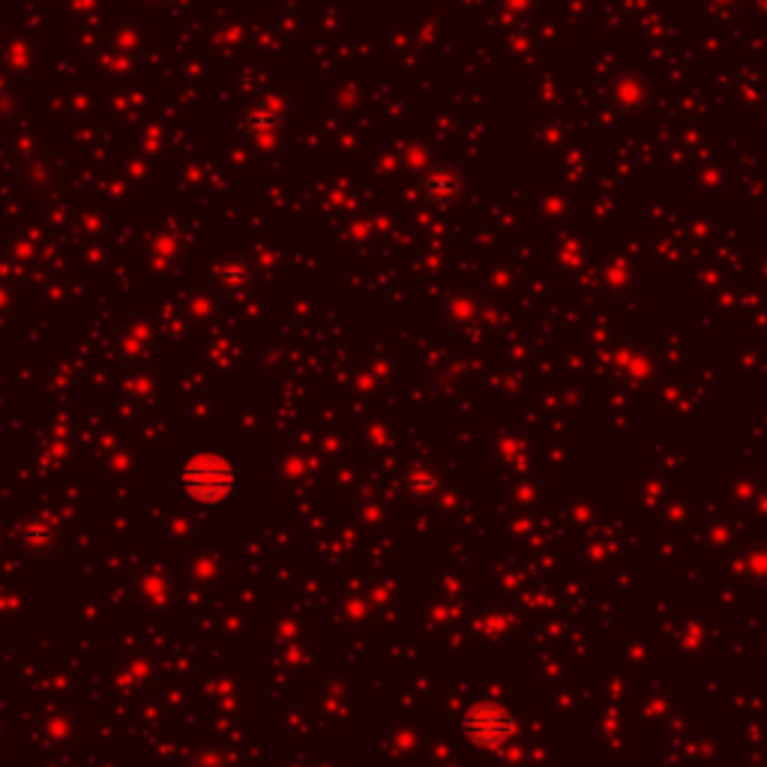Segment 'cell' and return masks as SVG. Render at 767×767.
<instances>
[{
	"label": "cell",
	"instance_id": "1",
	"mask_svg": "<svg viewBox=\"0 0 767 767\" xmlns=\"http://www.w3.org/2000/svg\"><path fill=\"white\" fill-rule=\"evenodd\" d=\"M519 723L516 717L504 708V705H495V702H477L465 720H462V732L465 738L480 747V750H498L504 747L513 735H516Z\"/></svg>",
	"mask_w": 767,
	"mask_h": 767
},
{
	"label": "cell",
	"instance_id": "2",
	"mask_svg": "<svg viewBox=\"0 0 767 767\" xmlns=\"http://www.w3.org/2000/svg\"><path fill=\"white\" fill-rule=\"evenodd\" d=\"M231 486H234V471L219 456H195L183 471V489L204 504L222 501L231 492Z\"/></svg>",
	"mask_w": 767,
	"mask_h": 767
}]
</instances>
